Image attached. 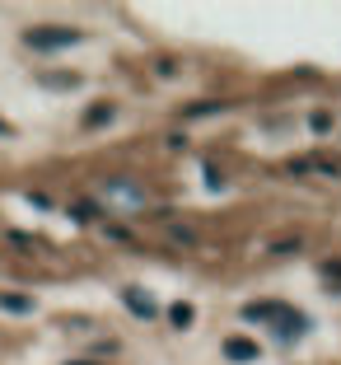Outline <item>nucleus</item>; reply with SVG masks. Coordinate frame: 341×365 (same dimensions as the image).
<instances>
[{"mask_svg": "<svg viewBox=\"0 0 341 365\" xmlns=\"http://www.w3.org/2000/svg\"><path fill=\"white\" fill-rule=\"evenodd\" d=\"M23 43L38 47V52H56V47H75V43H80V33H75V29H33Z\"/></svg>", "mask_w": 341, "mask_h": 365, "instance_id": "f257e3e1", "label": "nucleus"}, {"mask_svg": "<svg viewBox=\"0 0 341 365\" xmlns=\"http://www.w3.org/2000/svg\"><path fill=\"white\" fill-rule=\"evenodd\" d=\"M224 356H229V361H257V346L248 342V337H229V342H224Z\"/></svg>", "mask_w": 341, "mask_h": 365, "instance_id": "f03ea898", "label": "nucleus"}, {"mask_svg": "<svg viewBox=\"0 0 341 365\" xmlns=\"http://www.w3.org/2000/svg\"><path fill=\"white\" fill-rule=\"evenodd\" d=\"M127 304H131V309H136V314H145V319H149V314H154V304H149L145 295H140V290H127Z\"/></svg>", "mask_w": 341, "mask_h": 365, "instance_id": "7ed1b4c3", "label": "nucleus"}, {"mask_svg": "<svg viewBox=\"0 0 341 365\" xmlns=\"http://www.w3.org/2000/svg\"><path fill=\"white\" fill-rule=\"evenodd\" d=\"M169 319L178 323V328H187V323H192V309H187V304H173V309H169Z\"/></svg>", "mask_w": 341, "mask_h": 365, "instance_id": "20e7f679", "label": "nucleus"}, {"mask_svg": "<svg viewBox=\"0 0 341 365\" xmlns=\"http://www.w3.org/2000/svg\"><path fill=\"white\" fill-rule=\"evenodd\" d=\"M107 118H112V108H94L85 122H89V127H98V122H107Z\"/></svg>", "mask_w": 341, "mask_h": 365, "instance_id": "39448f33", "label": "nucleus"}, {"mask_svg": "<svg viewBox=\"0 0 341 365\" xmlns=\"http://www.w3.org/2000/svg\"><path fill=\"white\" fill-rule=\"evenodd\" d=\"M0 136H10V127H5V122H0Z\"/></svg>", "mask_w": 341, "mask_h": 365, "instance_id": "423d86ee", "label": "nucleus"}]
</instances>
